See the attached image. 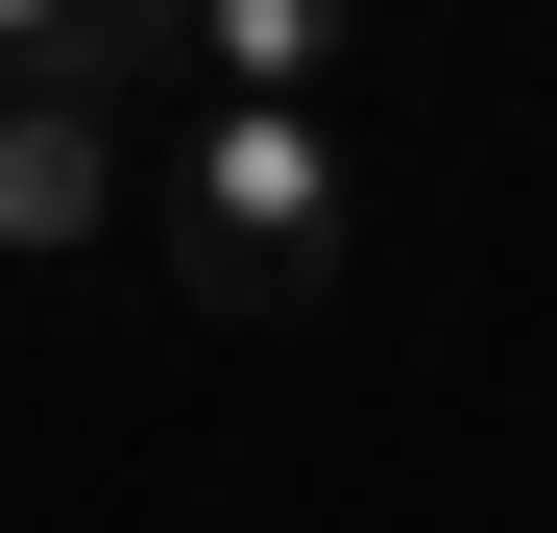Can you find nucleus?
<instances>
[{"label": "nucleus", "instance_id": "f257e3e1", "mask_svg": "<svg viewBox=\"0 0 557 533\" xmlns=\"http://www.w3.org/2000/svg\"><path fill=\"white\" fill-rule=\"evenodd\" d=\"M146 243H170V292H195V315H315L339 243H363V146H339L315 98H195Z\"/></svg>", "mask_w": 557, "mask_h": 533}, {"label": "nucleus", "instance_id": "f03ea898", "mask_svg": "<svg viewBox=\"0 0 557 533\" xmlns=\"http://www.w3.org/2000/svg\"><path fill=\"white\" fill-rule=\"evenodd\" d=\"M122 219V98H0V266H73Z\"/></svg>", "mask_w": 557, "mask_h": 533}, {"label": "nucleus", "instance_id": "7ed1b4c3", "mask_svg": "<svg viewBox=\"0 0 557 533\" xmlns=\"http://www.w3.org/2000/svg\"><path fill=\"white\" fill-rule=\"evenodd\" d=\"M170 73H219V98H315V122H339L363 0H195V25H170Z\"/></svg>", "mask_w": 557, "mask_h": 533}, {"label": "nucleus", "instance_id": "20e7f679", "mask_svg": "<svg viewBox=\"0 0 557 533\" xmlns=\"http://www.w3.org/2000/svg\"><path fill=\"white\" fill-rule=\"evenodd\" d=\"M170 25L195 0H0V98H122V73H170Z\"/></svg>", "mask_w": 557, "mask_h": 533}]
</instances>
